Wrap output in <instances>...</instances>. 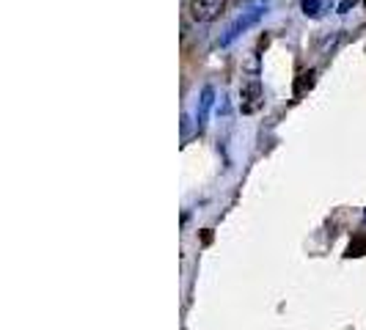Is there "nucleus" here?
<instances>
[{
  "instance_id": "nucleus-1",
  "label": "nucleus",
  "mask_w": 366,
  "mask_h": 330,
  "mask_svg": "<svg viewBox=\"0 0 366 330\" xmlns=\"http://www.w3.org/2000/svg\"><path fill=\"white\" fill-rule=\"evenodd\" d=\"M264 11H267V6H254L251 11H242V14L229 25V31H226V36L220 39V44H223V47H226V44H232L239 34H245L248 28H254L259 19L264 17Z\"/></svg>"
},
{
  "instance_id": "nucleus-2",
  "label": "nucleus",
  "mask_w": 366,
  "mask_h": 330,
  "mask_svg": "<svg viewBox=\"0 0 366 330\" xmlns=\"http://www.w3.org/2000/svg\"><path fill=\"white\" fill-rule=\"evenodd\" d=\"M229 0H190V17L196 22H212L220 17Z\"/></svg>"
},
{
  "instance_id": "nucleus-3",
  "label": "nucleus",
  "mask_w": 366,
  "mask_h": 330,
  "mask_svg": "<svg viewBox=\"0 0 366 330\" xmlns=\"http://www.w3.org/2000/svg\"><path fill=\"white\" fill-rule=\"evenodd\" d=\"M242 113H257L262 108V86L259 80H251L245 89H242V102H239Z\"/></svg>"
},
{
  "instance_id": "nucleus-4",
  "label": "nucleus",
  "mask_w": 366,
  "mask_h": 330,
  "mask_svg": "<svg viewBox=\"0 0 366 330\" xmlns=\"http://www.w3.org/2000/svg\"><path fill=\"white\" fill-rule=\"evenodd\" d=\"M300 9H303L306 17H320V14L328 9V3H325V0H303Z\"/></svg>"
},
{
  "instance_id": "nucleus-5",
  "label": "nucleus",
  "mask_w": 366,
  "mask_h": 330,
  "mask_svg": "<svg viewBox=\"0 0 366 330\" xmlns=\"http://www.w3.org/2000/svg\"><path fill=\"white\" fill-rule=\"evenodd\" d=\"M212 96H215V91H212V86H207L202 91V113H199V127L204 124V119H207V110L212 108Z\"/></svg>"
},
{
  "instance_id": "nucleus-6",
  "label": "nucleus",
  "mask_w": 366,
  "mask_h": 330,
  "mask_svg": "<svg viewBox=\"0 0 366 330\" xmlns=\"http://www.w3.org/2000/svg\"><path fill=\"white\" fill-rule=\"evenodd\" d=\"M364 254H366V242H364V239H355V242H350L347 256H364Z\"/></svg>"
},
{
  "instance_id": "nucleus-7",
  "label": "nucleus",
  "mask_w": 366,
  "mask_h": 330,
  "mask_svg": "<svg viewBox=\"0 0 366 330\" xmlns=\"http://www.w3.org/2000/svg\"><path fill=\"white\" fill-rule=\"evenodd\" d=\"M352 6H355V0H345V3L339 6V14H347V11L352 9Z\"/></svg>"
},
{
  "instance_id": "nucleus-8",
  "label": "nucleus",
  "mask_w": 366,
  "mask_h": 330,
  "mask_svg": "<svg viewBox=\"0 0 366 330\" xmlns=\"http://www.w3.org/2000/svg\"><path fill=\"white\" fill-rule=\"evenodd\" d=\"M364 6H366V0H364Z\"/></svg>"
}]
</instances>
